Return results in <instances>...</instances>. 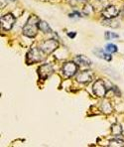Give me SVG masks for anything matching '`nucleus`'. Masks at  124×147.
Instances as JSON below:
<instances>
[{
  "label": "nucleus",
  "mask_w": 124,
  "mask_h": 147,
  "mask_svg": "<svg viewBox=\"0 0 124 147\" xmlns=\"http://www.w3.org/2000/svg\"><path fill=\"white\" fill-rule=\"evenodd\" d=\"M39 29L41 30V31H43L44 33H52V29L51 27H50V25L48 24L46 21H43V20H40V22H39Z\"/></svg>",
  "instance_id": "f8f14e48"
},
{
  "label": "nucleus",
  "mask_w": 124,
  "mask_h": 147,
  "mask_svg": "<svg viewBox=\"0 0 124 147\" xmlns=\"http://www.w3.org/2000/svg\"><path fill=\"white\" fill-rule=\"evenodd\" d=\"M39 22L40 19L36 15H31L28 18L26 24L23 27V34L25 36L29 37V38H34L36 37L37 33H38L39 29Z\"/></svg>",
  "instance_id": "f257e3e1"
},
{
  "label": "nucleus",
  "mask_w": 124,
  "mask_h": 147,
  "mask_svg": "<svg viewBox=\"0 0 124 147\" xmlns=\"http://www.w3.org/2000/svg\"><path fill=\"white\" fill-rule=\"evenodd\" d=\"M15 22H16V18L11 13H8V14L1 17V27L5 31L11 30L15 24Z\"/></svg>",
  "instance_id": "0eeeda50"
},
{
  "label": "nucleus",
  "mask_w": 124,
  "mask_h": 147,
  "mask_svg": "<svg viewBox=\"0 0 124 147\" xmlns=\"http://www.w3.org/2000/svg\"><path fill=\"white\" fill-rule=\"evenodd\" d=\"M44 52L40 48H32L27 53L26 56V62L29 65L35 64V63H40L44 59Z\"/></svg>",
  "instance_id": "f03ea898"
},
{
  "label": "nucleus",
  "mask_w": 124,
  "mask_h": 147,
  "mask_svg": "<svg viewBox=\"0 0 124 147\" xmlns=\"http://www.w3.org/2000/svg\"><path fill=\"white\" fill-rule=\"evenodd\" d=\"M75 62L80 65H82V66H86V67H90L91 66V61L88 58H86V56H82V55H79L77 56L75 58Z\"/></svg>",
  "instance_id": "9d476101"
},
{
  "label": "nucleus",
  "mask_w": 124,
  "mask_h": 147,
  "mask_svg": "<svg viewBox=\"0 0 124 147\" xmlns=\"http://www.w3.org/2000/svg\"><path fill=\"white\" fill-rule=\"evenodd\" d=\"M92 92L94 96H98V98L105 96L107 94V88L105 86V83L102 80H97L92 86Z\"/></svg>",
  "instance_id": "20e7f679"
},
{
  "label": "nucleus",
  "mask_w": 124,
  "mask_h": 147,
  "mask_svg": "<svg viewBox=\"0 0 124 147\" xmlns=\"http://www.w3.org/2000/svg\"><path fill=\"white\" fill-rule=\"evenodd\" d=\"M12 1H15V0H12Z\"/></svg>",
  "instance_id": "aec40b11"
},
{
  "label": "nucleus",
  "mask_w": 124,
  "mask_h": 147,
  "mask_svg": "<svg viewBox=\"0 0 124 147\" xmlns=\"http://www.w3.org/2000/svg\"><path fill=\"white\" fill-rule=\"evenodd\" d=\"M78 1H80V2H84V3H86V2H88L90 0H78Z\"/></svg>",
  "instance_id": "6ab92c4d"
},
{
  "label": "nucleus",
  "mask_w": 124,
  "mask_h": 147,
  "mask_svg": "<svg viewBox=\"0 0 124 147\" xmlns=\"http://www.w3.org/2000/svg\"><path fill=\"white\" fill-rule=\"evenodd\" d=\"M101 110L105 113H110L112 111V107L108 101H103L101 105Z\"/></svg>",
  "instance_id": "2eb2a0df"
},
{
  "label": "nucleus",
  "mask_w": 124,
  "mask_h": 147,
  "mask_svg": "<svg viewBox=\"0 0 124 147\" xmlns=\"http://www.w3.org/2000/svg\"><path fill=\"white\" fill-rule=\"evenodd\" d=\"M117 50H118V48H117L116 45H114V44H107L105 46V50H104V51L107 52V53H109V54H112V53H116Z\"/></svg>",
  "instance_id": "dca6fc26"
},
{
  "label": "nucleus",
  "mask_w": 124,
  "mask_h": 147,
  "mask_svg": "<svg viewBox=\"0 0 124 147\" xmlns=\"http://www.w3.org/2000/svg\"><path fill=\"white\" fill-rule=\"evenodd\" d=\"M108 146L110 147H121V146H124V140L120 139V138L116 137V138H113V139L109 140V144Z\"/></svg>",
  "instance_id": "4468645a"
},
{
  "label": "nucleus",
  "mask_w": 124,
  "mask_h": 147,
  "mask_svg": "<svg viewBox=\"0 0 124 147\" xmlns=\"http://www.w3.org/2000/svg\"><path fill=\"white\" fill-rule=\"evenodd\" d=\"M79 67L75 62H67L63 65L62 72L66 78H71L78 73Z\"/></svg>",
  "instance_id": "39448f33"
},
{
  "label": "nucleus",
  "mask_w": 124,
  "mask_h": 147,
  "mask_svg": "<svg viewBox=\"0 0 124 147\" xmlns=\"http://www.w3.org/2000/svg\"><path fill=\"white\" fill-rule=\"evenodd\" d=\"M53 73H54V69L51 64H43V65H41L38 69L39 79H40L41 81L47 80L49 77H51Z\"/></svg>",
  "instance_id": "423d86ee"
},
{
  "label": "nucleus",
  "mask_w": 124,
  "mask_h": 147,
  "mask_svg": "<svg viewBox=\"0 0 124 147\" xmlns=\"http://www.w3.org/2000/svg\"><path fill=\"white\" fill-rule=\"evenodd\" d=\"M119 13H120V10H119L116 6L109 5L104 8L101 15L104 19H114L118 16Z\"/></svg>",
  "instance_id": "6e6552de"
},
{
  "label": "nucleus",
  "mask_w": 124,
  "mask_h": 147,
  "mask_svg": "<svg viewBox=\"0 0 124 147\" xmlns=\"http://www.w3.org/2000/svg\"><path fill=\"white\" fill-rule=\"evenodd\" d=\"M68 36L69 37V38H75V37L77 36V33H75V32H69Z\"/></svg>",
  "instance_id": "a211bd4d"
},
{
  "label": "nucleus",
  "mask_w": 124,
  "mask_h": 147,
  "mask_svg": "<svg viewBox=\"0 0 124 147\" xmlns=\"http://www.w3.org/2000/svg\"><path fill=\"white\" fill-rule=\"evenodd\" d=\"M94 53L97 55V57L101 58V59H103V60H106V61H110V60H111V56H110V54L107 53V52H105V51H103V50H98V51L95 50Z\"/></svg>",
  "instance_id": "ddd939ff"
},
{
  "label": "nucleus",
  "mask_w": 124,
  "mask_h": 147,
  "mask_svg": "<svg viewBox=\"0 0 124 147\" xmlns=\"http://www.w3.org/2000/svg\"><path fill=\"white\" fill-rule=\"evenodd\" d=\"M111 132H112V134L114 136H116V137L122 135V133H123L122 126H121L119 123H114L111 126Z\"/></svg>",
  "instance_id": "9b49d317"
},
{
  "label": "nucleus",
  "mask_w": 124,
  "mask_h": 147,
  "mask_svg": "<svg viewBox=\"0 0 124 147\" xmlns=\"http://www.w3.org/2000/svg\"><path fill=\"white\" fill-rule=\"evenodd\" d=\"M59 47V42L55 39H48V40L44 41V42L41 44L40 49L44 52L45 54L49 55V54L53 53L55 50Z\"/></svg>",
  "instance_id": "7ed1b4c3"
},
{
  "label": "nucleus",
  "mask_w": 124,
  "mask_h": 147,
  "mask_svg": "<svg viewBox=\"0 0 124 147\" xmlns=\"http://www.w3.org/2000/svg\"><path fill=\"white\" fill-rule=\"evenodd\" d=\"M118 35L115 33H112V32H105V39L106 40H110L112 38H118Z\"/></svg>",
  "instance_id": "f3484780"
},
{
  "label": "nucleus",
  "mask_w": 124,
  "mask_h": 147,
  "mask_svg": "<svg viewBox=\"0 0 124 147\" xmlns=\"http://www.w3.org/2000/svg\"><path fill=\"white\" fill-rule=\"evenodd\" d=\"M77 81L80 84H88L92 81V74L90 71H84L77 76Z\"/></svg>",
  "instance_id": "1a4fd4ad"
}]
</instances>
